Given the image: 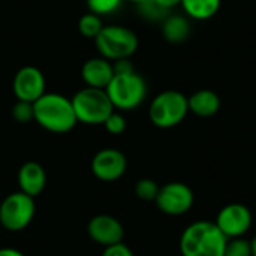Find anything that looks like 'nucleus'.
<instances>
[{"mask_svg": "<svg viewBox=\"0 0 256 256\" xmlns=\"http://www.w3.org/2000/svg\"><path fill=\"white\" fill-rule=\"evenodd\" d=\"M226 242L214 222L196 220L183 230L178 249L182 256H225Z\"/></svg>", "mask_w": 256, "mask_h": 256, "instance_id": "nucleus-1", "label": "nucleus"}, {"mask_svg": "<svg viewBox=\"0 0 256 256\" xmlns=\"http://www.w3.org/2000/svg\"><path fill=\"white\" fill-rule=\"evenodd\" d=\"M33 120L52 134H68L78 123L70 99L60 93H45L33 104Z\"/></svg>", "mask_w": 256, "mask_h": 256, "instance_id": "nucleus-2", "label": "nucleus"}, {"mask_svg": "<svg viewBox=\"0 0 256 256\" xmlns=\"http://www.w3.org/2000/svg\"><path fill=\"white\" fill-rule=\"evenodd\" d=\"M105 92L114 110L132 111L146 100L147 82L135 70L128 74H114Z\"/></svg>", "mask_w": 256, "mask_h": 256, "instance_id": "nucleus-3", "label": "nucleus"}, {"mask_svg": "<svg viewBox=\"0 0 256 256\" xmlns=\"http://www.w3.org/2000/svg\"><path fill=\"white\" fill-rule=\"evenodd\" d=\"M189 114L188 96L178 90H165L156 94L148 106V118L159 129L178 126Z\"/></svg>", "mask_w": 256, "mask_h": 256, "instance_id": "nucleus-4", "label": "nucleus"}, {"mask_svg": "<svg viewBox=\"0 0 256 256\" xmlns=\"http://www.w3.org/2000/svg\"><path fill=\"white\" fill-rule=\"evenodd\" d=\"M70 102L76 122L88 126L104 124L105 120L116 111L106 92L100 88L84 87L72 96Z\"/></svg>", "mask_w": 256, "mask_h": 256, "instance_id": "nucleus-5", "label": "nucleus"}, {"mask_svg": "<svg viewBox=\"0 0 256 256\" xmlns=\"http://www.w3.org/2000/svg\"><path fill=\"white\" fill-rule=\"evenodd\" d=\"M96 48L100 57L117 62L122 58H130L138 50L140 40L134 30L124 26H104L102 32L94 39Z\"/></svg>", "mask_w": 256, "mask_h": 256, "instance_id": "nucleus-6", "label": "nucleus"}, {"mask_svg": "<svg viewBox=\"0 0 256 256\" xmlns=\"http://www.w3.org/2000/svg\"><path fill=\"white\" fill-rule=\"evenodd\" d=\"M34 213V198L20 190L9 194L0 202V226L10 232H20L32 224Z\"/></svg>", "mask_w": 256, "mask_h": 256, "instance_id": "nucleus-7", "label": "nucleus"}, {"mask_svg": "<svg viewBox=\"0 0 256 256\" xmlns=\"http://www.w3.org/2000/svg\"><path fill=\"white\" fill-rule=\"evenodd\" d=\"M154 202L159 212L166 216H183L194 207L195 195L189 184L183 182H170L160 186Z\"/></svg>", "mask_w": 256, "mask_h": 256, "instance_id": "nucleus-8", "label": "nucleus"}, {"mask_svg": "<svg viewBox=\"0 0 256 256\" xmlns=\"http://www.w3.org/2000/svg\"><path fill=\"white\" fill-rule=\"evenodd\" d=\"M252 222L254 214L250 208L240 202H231L222 207L214 220L216 226L228 240L244 237L252 228Z\"/></svg>", "mask_w": 256, "mask_h": 256, "instance_id": "nucleus-9", "label": "nucleus"}, {"mask_svg": "<svg viewBox=\"0 0 256 256\" xmlns=\"http://www.w3.org/2000/svg\"><path fill=\"white\" fill-rule=\"evenodd\" d=\"M90 170L98 180L111 183L124 176L128 170V159L124 153L117 148H102L93 156Z\"/></svg>", "mask_w": 256, "mask_h": 256, "instance_id": "nucleus-10", "label": "nucleus"}, {"mask_svg": "<svg viewBox=\"0 0 256 256\" xmlns=\"http://www.w3.org/2000/svg\"><path fill=\"white\" fill-rule=\"evenodd\" d=\"M46 81L40 69L36 66H22L16 70L14 81H12V90L16 98V100H24L34 104L40 96L46 93Z\"/></svg>", "mask_w": 256, "mask_h": 256, "instance_id": "nucleus-11", "label": "nucleus"}, {"mask_svg": "<svg viewBox=\"0 0 256 256\" xmlns=\"http://www.w3.org/2000/svg\"><path fill=\"white\" fill-rule=\"evenodd\" d=\"M88 237L102 248L122 243L124 238V228L118 219L110 214H98L90 219L87 225Z\"/></svg>", "mask_w": 256, "mask_h": 256, "instance_id": "nucleus-12", "label": "nucleus"}, {"mask_svg": "<svg viewBox=\"0 0 256 256\" xmlns=\"http://www.w3.org/2000/svg\"><path fill=\"white\" fill-rule=\"evenodd\" d=\"M114 76L112 62L104 57H92L84 62L81 68V78L86 87L105 90Z\"/></svg>", "mask_w": 256, "mask_h": 256, "instance_id": "nucleus-13", "label": "nucleus"}, {"mask_svg": "<svg viewBox=\"0 0 256 256\" xmlns=\"http://www.w3.org/2000/svg\"><path fill=\"white\" fill-rule=\"evenodd\" d=\"M16 182H18L20 192L32 198H36L44 192L46 186V172L40 164L34 160H28L20 166Z\"/></svg>", "mask_w": 256, "mask_h": 256, "instance_id": "nucleus-14", "label": "nucleus"}, {"mask_svg": "<svg viewBox=\"0 0 256 256\" xmlns=\"http://www.w3.org/2000/svg\"><path fill=\"white\" fill-rule=\"evenodd\" d=\"M188 104H189V112L201 118H208L216 116L222 105L219 94L210 88H202L192 93L188 98Z\"/></svg>", "mask_w": 256, "mask_h": 256, "instance_id": "nucleus-15", "label": "nucleus"}, {"mask_svg": "<svg viewBox=\"0 0 256 256\" xmlns=\"http://www.w3.org/2000/svg\"><path fill=\"white\" fill-rule=\"evenodd\" d=\"M190 34V22L189 18L183 15H168L162 21V36L165 40L171 44H182Z\"/></svg>", "mask_w": 256, "mask_h": 256, "instance_id": "nucleus-16", "label": "nucleus"}, {"mask_svg": "<svg viewBox=\"0 0 256 256\" xmlns=\"http://www.w3.org/2000/svg\"><path fill=\"white\" fill-rule=\"evenodd\" d=\"M180 4L189 18L206 21L213 18L219 12L222 0H182Z\"/></svg>", "mask_w": 256, "mask_h": 256, "instance_id": "nucleus-17", "label": "nucleus"}, {"mask_svg": "<svg viewBox=\"0 0 256 256\" xmlns=\"http://www.w3.org/2000/svg\"><path fill=\"white\" fill-rule=\"evenodd\" d=\"M102 28H104L102 18L96 14L87 12L78 20V32L81 36L87 39H96L98 34L102 32Z\"/></svg>", "mask_w": 256, "mask_h": 256, "instance_id": "nucleus-18", "label": "nucleus"}, {"mask_svg": "<svg viewBox=\"0 0 256 256\" xmlns=\"http://www.w3.org/2000/svg\"><path fill=\"white\" fill-rule=\"evenodd\" d=\"M160 186L152 178H141L135 183V195L138 200L146 202H154Z\"/></svg>", "mask_w": 256, "mask_h": 256, "instance_id": "nucleus-19", "label": "nucleus"}, {"mask_svg": "<svg viewBox=\"0 0 256 256\" xmlns=\"http://www.w3.org/2000/svg\"><path fill=\"white\" fill-rule=\"evenodd\" d=\"M138 10L148 21H160L162 22L170 15V10L159 6L154 0H144L141 3H138Z\"/></svg>", "mask_w": 256, "mask_h": 256, "instance_id": "nucleus-20", "label": "nucleus"}, {"mask_svg": "<svg viewBox=\"0 0 256 256\" xmlns=\"http://www.w3.org/2000/svg\"><path fill=\"white\" fill-rule=\"evenodd\" d=\"M123 0H86L87 8L92 14L99 15L100 18L104 15H111L114 14L120 6Z\"/></svg>", "mask_w": 256, "mask_h": 256, "instance_id": "nucleus-21", "label": "nucleus"}, {"mask_svg": "<svg viewBox=\"0 0 256 256\" xmlns=\"http://www.w3.org/2000/svg\"><path fill=\"white\" fill-rule=\"evenodd\" d=\"M225 256H252L250 240L244 237L230 238L225 246Z\"/></svg>", "mask_w": 256, "mask_h": 256, "instance_id": "nucleus-22", "label": "nucleus"}, {"mask_svg": "<svg viewBox=\"0 0 256 256\" xmlns=\"http://www.w3.org/2000/svg\"><path fill=\"white\" fill-rule=\"evenodd\" d=\"M10 114L15 122L18 123H28L34 118V111H33V104L24 102V100H16L10 110Z\"/></svg>", "mask_w": 256, "mask_h": 256, "instance_id": "nucleus-23", "label": "nucleus"}, {"mask_svg": "<svg viewBox=\"0 0 256 256\" xmlns=\"http://www.w3.org/2000/svg\"><path fill=\"white\" fill-rule=\"evenodd\" d=\"M102 126L105 128V130H106L108 134H111V135H120V134H123V132L126 130L128 123H126V118H124L123 114L114 111V112L105 120V123H104Z\"/></svg>", "mask_w": 256, "mask_h": 256, "instance_id": "nucleus-24", "label": "nucleus"}, {"mask_svg": "<svg viewBox=\"0 0 256 256\" xmlns=\"http://www.w3.org/2000/svg\"><path fill=\"white\" fill-rule=\"evenodd\" d=\"M102 256H135V254L132 252V249L128 244H124L122 242V243H117V244L104 248Z\"/></svg>", "mask_w": 256, "mask_h": 256, "instance_id": "nucleus-25", "label": "nucleus"}, {"mask_svg": "<svg viewBox=\"0 0 256 256\" xmlns=\"http://www.w3.org/2000/svg\"><path fill=\"white\" fill-rule=\"evenodd\" d=\"M112 68H114V74H128V72H134V63L129 58H122L117 62H112Z\"/></svg>", "mask_w": 256, "mask_h": 256, "instance_id": "nucleus-26", "label": "nucleus"}, {"mask_svg": "<svg viewBox=\"0 0 256 256\" xmlns=\"http://www.w3.org/2000/svg\"><path fill=\"white\" fill-rule=\"evenodd\" d=\"M154 2L166 10H171L172 8H176L182 3V0H154Z\"/></svg>", "mask_w": 256, "mask_h": 256, "instance_id": "nucleus-27", "label": "nucleus"}, {"mask_svg": "<svg viewBox=\"0 0 256 256\" xmlns=\"http://www.w3.org/2000/svg\"><path fill=\"white\" fill-rule=\"evenodd\" d=\"M0 256H26L21 250L14 249V248H2L0 249Z\"/></svg>", "mask_w": 256, "mask_h": 256, "instance_id": "nucleus-28", "label": "nucleus"}, {"mask_svg": "<svg viewBox=\"0 0 256 256\" xmlns=\"http://www.w3.org/2000/svg\"><path fill=\"white\" fill-rule=\"evenodd\" d=\"M250 246H252V256H256V236L250 240Z\"/></svg>", "mask_w": 256, "mask_h": 256, "instance_id": "nucleus-29", "label": "nucleus"}, {"mask_svg": "<svg viewBox=\"0 0 256 256\" xmlns=\"http://www.w3.org/2000/svg\"><path fill=\"white\" fill-rule=\"evenodd\" d=\"M126 2H132V3H135V4H138V3H141V2H144V0H126Z\"/></svg>", "mask_w": 256, "mask_h": 256, "instance_id": "nucleus-30", "label": "nucleus"}, {"mask_svg": "<svg viewBox=\"0 0 256 256\" xmlns=\"http://www.w3.org/2000/svg\"><path fill=\"white\" fill-rule=\"evenodd\" d=\"M255 177H256V171H255Z\"/></svg>", "mask_w": 256, "mask_h": 256, "instance_id": "nucleus-31", "label": "nucleus"}]
</instances>
